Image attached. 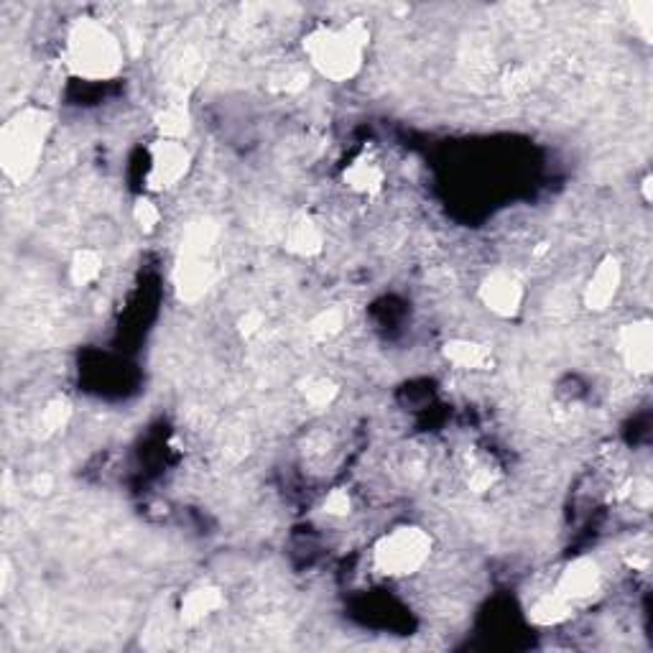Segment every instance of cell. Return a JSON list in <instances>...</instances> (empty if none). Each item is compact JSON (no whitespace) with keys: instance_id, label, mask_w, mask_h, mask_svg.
<instances>
[{"instance_id":"obj_1","label":"cell","mask_w":653,"mask_h":653,"mask_svg":"<svg viewBox=\"0 0 653 653\" xmlns=\"http://www.w3.org/2000/svg\"><path fill=\"white\" fill-rule=\"evenodd\" d=\"M64 62L69 72L80 80L108 82L123 72L125 52L108 23L82 16L69 23L64 39Z\"/></svg>"},{"instance_id":"obj_2","label":"cell","mask_w":653,"mask_h":653,"mask_svg":"<svg viewBox=\"0 0 653 653\" xmlns=\"http://www.w3.org/2000/svg\"><path fill=\"white\" fill-rule=\"evenodd\" d=\"M54 113L41 105L16 110L0 128V166L13 184L29 182L39 171L52 136Z\"/></svg>"},{"instance_id":"obj_3","label":"cell","mask_w":653,"mask_h":653,"mask_svg":"<svg viewBox=\"0 0 653 653\" xmlns=\"http://www.w3.org/2000/svg\"><path fill=\"white\" fill-rule=\"evenodd\" d=\"M368 46L370 29L363 21L317 26L304 36V54L309 64L330 82H347L358 77Z\"/></svg>"},{"instance_id":"obj_4","label":"cell","mask_w":653,"mask_h":653,"mask_svg":"<svg viewBox=\"0 0 653 653\" xmlns=\"http://www.w3.org/2000/svg\"><path fill=\"white\" fill-rule=\"evenodd\" d=\"M432 549V536L421 526H398L373 546V564L386 577H411L429 562Z\"/></svg>"},{"instance_id":"obj_5","label":"cell","mask_w":653,"mask_h":653,"mask_svg":"<svg viewBox=\"0 0 653 653\" xmlns=\"http://www.w3.org/2000/svg\"><path fill=\"white\" fill-rule=\"evenodd\" d=\"M192 169V151L184 141L156 138L148 148L146 187L151 192H169L177 187Z\"/></svg>"},{"instance_id":"obj_6","label":"cell","mask_w":653,"mask_h":653,"mask_svg":"<svg viewBox=\"0 0 653 653\" xmlns=\"http://www.w3.org/2000/svg\"><path fill=\"white\" fill-rule=\"evenodd\" d=\"M477 296H480L483 307L490 314H495L500 319H511L523 309L526 286L518 279V273L506 271V268H495L483 279V284L477 289Z\"/></svg>"},{"instance_id":"obj_7","label":"cell","mask_w":653,"mask_h":653,"mask_svg":"<svg viewBox=\"0 0 653 653\" xmlns=\"http://www.w3.org/2000/svg\"><path fill=\"white\" fill-rule=\"evenodd\" d=\"M620 360L633 375H651L653 370V324L651 319H633L618 332Z\"/></svg>"},{"instance_id":"obj_8","label":"cell","mask_w":653,"mask_h":653,"mask_svg":"<svg viewBox=\"0 0 653 653\" xmlns=\"http://www.w3.org/2000/svg\"><path fill=\"white\" fill-rule=\"evenodd\" d=\"M217 268L212 258H197V256H177V268H174V286H177V296L184 304H194L207 291L215 286Z\"/></svg>"},{"instance_id":"obj_9","label":"cell","mask_w":653,"mask_h":653,"mask_svg":"<svg viewBox=\"0 0 653 653\" xmlns=\"http://www.w3.org/2000/svg\"><path fill=\"white\" fill-rule=\"evenodd\" d=\"M623 286V266L615 256H605L592 271L582 301L590 312H608Z\"/></svg>"},{"instance_id":"obj_10","label":"cell","mask_w":653,"mask_h":653,"mask_svg":"<svg viewBox=\"0 0 653 653\" xmlns=\"http://www.w3.org/2000/svg\"><path fill=\"white\" fill-rule=\"evenodd\" d=\"M600 585H602L600 564H597L592 557H577L562 569V574H559L557 587H554V590H557L562 597H567L569 602H574V605H577V602H582V600H587V597L595 595V592L600 590Z\"/></svg>"},{"instance_id":"obj_11","label":"cell","mask_w":653,"mask_h":653,"mask_svg":"<svg viewBox=\"0 0 653 653\" xmlns=\"http://www.w3.org/2000/svg\"><path fill=\"white\" fill-rule=\"evenodd\" d=\"M284 248L291 256L299 258H314L324 250V230L319 228V222L307 212H296L286 225L284 233Z\"/></svg>"},{"instance_id":"obj_12","label":"cell","mask_w":653,"mask_h":653,"mask_svg":"<svg viewBox=\"0 0 653 653\" xmlns=\"http://www.w3.org/2000/svg\"><path fill=\"white\" fill-rule=\"evenodd\" d=\"M225 608V592L215 585H199L192 587L187 595L182 597V605H179V620L184 625H199L205 618H210L212 613Z\"/></svg>"},{"instance_id":"obj_13","label":"cell","mask_w":653,"mask_h":653,"mask_svg":"<svg viewBox=\"0 0 653 653\" xmlns=\"http://www.w3.org/2000/svg\"><path fill=\"white\" fill-rule=\"evenodd\" d=\"M345 184L353 192L373 197V194L383 192V187H386V169L375 159H370V156H360V159H355L345 169Z\"/></svg>"},{"instance_id":"obj_14","label":"cell","mask_w":653,"mask_h":653,"mask_svg":"<svg viewBox=\"0 0 653 653\" xmlns=\"http://www.w3.org/2000/svg\"><path fill=\"white\" fill-rule=\"evenodd\" d=\"M447 363H452L460 370H488L493 365V355L490 347L475 340H449L442 347Z\"/></svg>"},{"instance_id":"obj_15","label":"cell","mask_w":653,"mask_h":653,"mask_svg":"<svg viewBox=\"0 0 653 653\" xmlns=\"http://www.w3.org/2000/svg\"><path fill=\"white\" fill-rule=\"evenodd\" d=\"M574 615V602H569L567 597L559 595L557 590L546 592L529 608V620L541 628H554V625L567 623Z\"/></svg>"},{"instance_id":"obj_16","label":"cell","mask_w":653,"mask_h":653,"mask_svg":"<svg viewBox=\"0 0 653 653\" xmlns=\"http://www.w3.org/2000/svg\"><path fill=\"white\" fill-rule=\"evenodd\" d=\"M105 261L95 248H80L74 250L72 261H69V281L77 289H87L103 276Z\"/></svg>"},{"instance_id":"obj_17","label":"cell","mask_w":653,"mask_h":653,"mask_svg":"<svg viewBox=\"0 0 653 653\" xmlns=\"http://www.w3.org/2000/svg\"><path fill=\"white\" fill-rule=\"evenodd\" d=\"M156 131L159 138H171V141H184L192 131V115L184 103H169L156 115Z\"/></svg>"},{"instance_id":"obj_18","label":"cell","mask_w":653,"mask_h":653,"mask_svg":"<svg viewBox=\"0 0 653 653\" xmlns=\"http://www.w3.org/2000/svg\"><path fill=\"white\" fill-rule=\"evenodd\" d=\"M345 322H347V317H345V312H342L340 307L322 309V312L314 314V317L309 319L307 332L312 335V340L327 342V340H332V337H337L342 330H345Z\"/></svg>"},{"instance_id":"obj_19","label":"cell","mask_w":653,"mask_h":653,"mask_svg":"<svg viewBox=\"0 0 653 653\" xmlns=\"http://www.w3.org/2000/svg\"><path fill=\"white\" fill-rule=\"evenodd\" d=\"M69 419H72V406H69L67 398H54V401H49V404L44 406V411H41V434H44V437H52V434L62 432L64 426L69 424Z\"/></svg>"},{"instance_id":"obj_20","label":"cell","mask_w":653,"mask_h":653,"mask_svg":"<svg viewBox=\"0 0 653 653\" xmlns=\"http://www.w3.org/2000/svg\"><path fill=\"white\" fill-rule=\"evenodd\" d=\"M304 398L314 409H327L337 398V386L332 381H327V378H314V381H307V386H304Z\"/></svg>"},{"instance_id":"obj_21","label":"cell","mask_w":653,"mask_h":653,"mask_svg":"<svg viewBox=\"0 0 653 653\" xmlns=\"http://www.w3.org/2000/svg\"><path fill=\"white\" fill-rule=\"evenodd\" d=\"M133 220H136V225L143 230V233H154L161 222L159 205L146 197L136 199V205H133Z\"/></svg>"},{"instance_id":"obj_22","label":"cell","mask_w":653,"mask_h":653,"mask_svg":"<svg viewBox=\"0 0 653 653\" xmlns=\"http://www.w3.org/2000/svg\"><path fill=\"white\" fill-rule=\"evenodd\" d=\"M322 508H324V513H327V516L342 518V516H347V513L353 511V498H350V493H347V490L337 488V490H332L327 498H324Z\"/></svg>"},{"instance_id":"obj_23","label":"cell","mask_w":653,"mask_h":653,"mask_svg":"<svg viewBox=\"0 0 653 653\" xmlns=\"http://www.w3.org/2000/svg\"><path fill=\"white\" fill-rule=\"evenodd\" d=\"M263 322H266V317H263L258 309H250V312H245L243 317H240V322H238L240 335H243V337L258 335V332H261V327H263Z\"/></svg>"},{"instance_id":"obj_24","label":"cell","mask_w":653,"mask_h":653,"mask_svg":"<svg viewBox=\"0 0 653 653\" xmlns=\"http://www.w3.org/2000/svg\"><path fill=\"white\" fill-rule=\"evenodd\" d=\"M467 485H470L472 493H488L490 485H493V472L488 467H477L470 475V480H467Z\"/></svg>"},{"instance_id":"obj_25","label":"cell","mask_w":653,"mask_h":653,"mask_svg":"<svg viewBox=\"0 0 653 653\" xmlns=\"http://www.w3.org/2000/svg\"><path fill=\"white\" fill-rule=\"evenodd\" d=\"M49 488H52V477H36L34 480L36 493H49Z\"/></svg>"},{"instance_id":"obj_26","label":"cell","mask_w":653,"mask_h":653,"mask_svg":"<svg viewBox=\"0 0 653 653\" xmlns=\"http://www.w3.org/2000/svg\"><path fill=\"white\" fill-rule=\"evenodd\" d=\"M643 197H646V202H651V177L643 179Z\"/></svg>"}]
</instances>
